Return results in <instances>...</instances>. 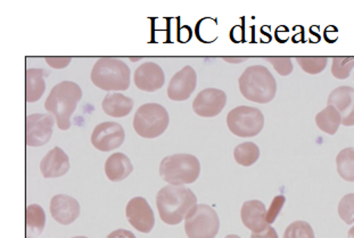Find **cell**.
<instances>
[{
	"instance_id": "1",
	"label": "cell",
	"mask_w": 354,
	"mask_h": 238,
	"mask_svg": "<svg viewBox=\"0 0 354 238\" xmlns=\"http://www.w3.org/2000/svg\"><path fill=\"white\" fill-rule=\"evenodd\" d=\"M195 205H197L196 195L185 186L168 185L156 196L158 213L167 225H179Z\"/></svg>"
},
{
	"instance_id": "2",
	"label": "cell",
	"mask_w": 354,
	"mask_h": 238,
	"mask_svg": "<svg viewBox=\"0 0 354 238\" xmlns=\"http://www.w3.org/2000/svg\"><path fill=\"white\" fill-rule=\"evenodd\" d=\"M82 98V91L73 81H62L53 88L45 102L46 111L54 118L58 128L68 130L71 116Z\"/></svg>"
},
{
	"instance_id": "3",
	"label": "cell",
	"mask_w": 354,
	"mask_h": 238,
	"mask_svg": "<svg viewBox=\"0 0 354 238\" xmlns=\"http://www.w3.org/2000/svg\"><path fill=\"white\" fill-rule=\"evenodd\" d=\"M239 91L250 102L258 104L270 103L277 93V81L262 65L248 66L239 80Z\"/></svg>"
},
{
	"instance_id": "4",
	"label": "cell",
	"mask_w": 354,
	"mask_h": 238,
	"mask_svg": "<svg viewBox=\"0 0 354 238\" xmlns=\"http://www.w3.org/2000/svg\"><path fill=\"white\" fill-rule=\"evenodd\" d=\"M131 71L119 58L102 57L93 65L91 79L102 91H124L130 87Z\"/></svg>"
},
{
	"instance_id": "5",
	"label": "cell",
	"mask_w": 354,
	"mask_h": 238,
	"mask_svg": "<svg viewBox=\"0 0 354 238\" xmlns=\"http://www.w3.org/2000/svg\"><path fill=\"white\" fill-rule=\"evenodd\" d=\"M200 174V161L192 154L170 155L163 158L160 165L162 179L176 186L195 183Z\"/></svg>"
},
{
	"instance_id": "6",
	"label": "cell",
	"mask_w": 354,
	"mask_h": 238,
	"mask_svg": "<svg viewBox=\"0 0 354 238\" xmlns=\"http://www.w3.org/2000/svg\"><path fill=\"white\" fill-rule=\"evenodd\" d=\"M169 113L160 104H144L139 107L133 118V128L142 138H158L168 129Z\"/></svg>"
},
{
	"instance_id": "7",
	"label": "cell",
	"mask_w": 354,
	"mask_h": 238,
	"mask_svg": "<svg viewBox=\"0 0 354 238\" xmlns=\"http://www.w3.org/2000/svg\"><path fill=\"white\" fill-rule=\"evenodd\" d=\"M220 219L216 210L207 204H197L185 219V232L188 238H216Z\"/></svg>"
},
{
	"instance_id": "8",
	"label": "cell",
	"mask_w": 354,
	"mask_h": 238,
	"mask_svg": "<svg viewBox=\"0 0 354 238\" xmlns=\"http://www.w3.org/2000/svg\"><path fill=\"white\" fill-rule=\"evenodd\" d=\"M227 125L234 135L241 138H250L262 131L264 116L257 107H239L228 113Z\"/></svg>"
},
{
	"instance_id": "9",
	"label": "cell",
	"mask_w": 354,
	"mask_h": 238,
	"mask_svg": "<svg viewBox=\"0 0 354 238\" xmlns=\"http://www.w3.org/2000/svg\"><path fill=\"white\" fill-rule=\"evenodd\" d=\"M55 118L50 114L36 113L26 116V145L30 147H40L50 140Z\"/></svg>"
},
{
	"instance_id": "10",
	"label": "cell",
	"mask_w": 354,
	"mask_h": 238,
	"mask_svg": "<svg viewBox=\"0 0 354 238\" xmlns=\"http://www.w3.org/2000/svg\"><path fill=\"white\" fill-rule=\"evenodd\" d=\"M126 138L123 127L118 122H103L95 127L91 144L100 152H111L122 145Z\"/></svg>"
},
{
	"instance_id": "11",
	"label": "cell",
	"mask_w": 354,
	"mask_h": 238,
	"mask_svg": "<svg viewBox=\"0 0 354 238\" xmlns=\"http://www.w3.org/2000/svg\"><path fill=\"white\" fill-rule=\"evenodd\" d=\"M127 219L138 232L149 234L154 228V212L144 197H133L127 204Z\"/></svg>"
},
{
	"instance_id": "12",
	"label": "cell",
	"mask_w": 354,
	"mask_h": 238,
	"mask_svg": "<svg viewBox=\"0 0 354 238\" xmlns=\"http://www.w3.org/2000/svg\"><path fill=\"white\" fill-rule=\"evenodd\" d=\"M227 103L225 91L216 88H207L198 93L193 102V110L197 116L213 118L219 116Z\"/></svg>"
},
{
	"instance_id": "13",
	"label": "cell",
	"mask_w": 354,
	"mask_h": 238,
	"mask_svg": "<svg viewBox=\"0 0 354 238\" xmlns=\"http://www.w3.org/2000/svg\"><path fill=\"white\" fill-rule=\"evenodd\" d=\"M197 74L192 66H185L174 74L168 87V96L174 102L188 100L196 89Z\"/></svg>"
},
{
	"instance_id": "14",
	"label": "cell",
	"mask_w": 354,
	"mask_h": 238,
	"mask_svg": "<svg viewBox=\"0 0 354 238\" xmlns=\"http://www.w3.org/2000/svg\"><path fill=\"white\" fill-rule=\"evenodd\" d=\"M136 87L142 91L154 93L161 89L165 84V72L154 62H145L139 65L133 74Z\"/></svg>"
},
{
	"instance_id": "15",
	"label": "cell",
	"mask_w": 354,
	"mask_h": 238,
	"mask_svg": "<svg viewBox=\"0 0 354 238\" xmlns=\"http://www.w3.org/2000/svg\"><path fill=\"white\" fill-rule=\"evenodd\" d=\"M327 105L337 109L343 126H354V88L348 86L336 88L329 95Z\"/></svg>"
},
{
	"instance_id": "16",
	"label": "cell",
	"mask_w": 354,
	"mask_h": 238,
	"mask_svg": "<svg viewBox=\"0 0 354 238\" xmlns=\"http://www.w3.org/2000/svg\"><path fill=\"white\" fill-rule=\"evenodd\" d=\"M50 213L58 223L71 225L80 216V204L73 197L58 194L50 201Z\"/></svg>"
},
{
	"instance_id": "17",
	"label": "cell",
	"mask_w": 354,
	"mask_h": 238,
	"mask_svg": "<svg viewBox=\"0 0 354 238\" xmlns=\"http://www.w3.org/2000/svg\"><path fill=\"white\" fill-rule=\"evenodd\" d=\"M242 221L252 232H261L269 227L267 222V209L261 201L252 200L245 202L241 211Z\"/></svg>"
},
{
	"instance_id": "18",
	"label": "cell",
	"mask_w": 354,
	"mask_h": 238,
	"mask_svg": "<svg viewBox=\"0 0 354 238\" xmlns=\"http://www.w3.org/2000/svg\"><path fill=\"white\" fill-rule=\"evenodd\" d=\"M70 170V160L61 147H54L45 155L40 163L42 176L47 178L63 177Z\"/></svg>"
},
{
	"instance_id": "19",
	"label": "cell",
	"mask_w": 354,
	"mask_h": 238,
	"mask_svg": "<svg viewBox=\"0 0 354 238\" xmlns=\"http://www.w3.org/2000/svg\"><path fill=\"white\" fill-rule=\"evenodd\" d=\"M133 171L130 158L123 153H114L105 162V174L111 181H122Z\"/></svg>"
},
{
	"instance_id": "20",
	"label": "cell",
	"mask_w": 354,
	"mask_h": 238,
	"mask_svg": "<svg viewBox=\"0 0 354 238\" xmlns=\"http://www.w3.org/2000/svg\"><path fill=\"white\" fill-rule=\"evenodd\" d=\"M102 107L107 116L112 118H124L131 113L133 100L121 93H109L104 98Z\"/></svg>"
},
{
	"instance_id": "21",
	"label": "cell",
	"mask_w": 354,
	"mask_h": 238,
	"mask_svg": "<svg viewBox=\"0 0 354 238\" xmlns=\"http://www.w3.org/2000/svg\"><path fill=\"white\" fill-rule=\"evenodd\" d=\"M48 74L42 68L26 70V98L28 103H35L41 98L46 89L44 77H47Z\"/></svg>"
},
{
	"instance_id": "22",
	"label": "cell",
	"mask_w": 354,
	"mask_h": 238,
	"mask_svg": "<svg viewBox=\"0 0 354 238\" xmlns=\"http://www.w3.org/2000/svg\"><path fill=\"white\" fill-rule=\"evenodd\" d=\"M317 127L328 135H335L342 125V116L336 107L327 105L316 116Z\"/></svg>"
},
{
	"instance_id": "23",
	"label": "cell",
	"mask_w": 354,
	"mask_h": 238,
	"mask_svg": "<svg viewBox=\"0 0 354 238\" xmlns=\"http://www.w3.org/2000/svg\"><path fill=\"white\" fill-rule=\"evenodd\" d=\"M234 158L239 165L251 167L254 165L255 162H258L259 158H260V148L254 143H243V144L236 146Z\"/></svg>"
},
{
	"instance_id": "24",
	"label": "cell",
	"mask_w": 354,
	"mask_h": 238,
	"mask_svg": "<svg viewBox=\"0 0 354 238\" xmlns=\"http://www.w3.org/2000/svg\"><path fill=\"white\" fill-rule=\"evenodd\" d=\"M337 172L344 181L354 183V147L342 149L336 158Z\"/></svg>"
},
{
	"instance_id": "25",
	"label": "cell",
	"mask_w": 354,
	"mask_h": 238,
	"mask_svg": "<svg viewBox=\"0 0 354 238\" xmlns=\"http://www.w3.org/2000/svg\"><path fill=\"white\" fill-rule=\"evenodd\" d=\"M26 227L36 235H40L46 225L45 211L38 204H31L26 206Z\"/></svg>"
},
{
	"instance_id": "26",
	"label": "cell",
	"mask_w": 354,
	"mask_h": 238,
	"mask_svg": "<svg viewBox=\"0 0 354 238\" xmlns=\"http://www.w3.org/2000/svg\"><path fill=\"white\" fill-rule=\"evenodd\" d=\"M297 62L303 71L316 75L325 70L327 63H328V58L322 57V56L320 57L303 56V57H297Z\"/></svg>"
},
{
	"instance_id": "27",
	"label": "cell",
	"mask_w": 354,
	"mask_h": 238,
	"mask_svg": "<svg viewBox=\"0 0 354 238\" xmlns=\"http://www.w3.org/2000/svg\"><path fill=\"white\" fill-rule=\"evenodd\" d=\"M354 68V57L333 58L332 73L336 79L345 80L350 77Z\"/></svg>"
},
{
	"instance_id": "28",
	"label": "cell",
	"mask_w": 354,
	"mask_h": 238,
	"mask_svg": "<svg viewBox=\"0 0 354 238\" xmlns=\"http://www.w3.org/2000/svg\"><path fill=\"white\" fill-rule=\"evenodd\" d=\"M283 238H315V232L306 221H294L283 232Z\"/></svg>"
},
{
	"instance_id": "29",
	"label": "cell",
	"mask_w": 354,
	"mask_h": 238,
	"mask_svg": "<svg viewBox=\"0 0 354 238\" xmlns=\"http://www.w3.org/2000/svg\"><path fill=\"white\" fill-rule=\"evenodd\" d=\"M338 214L345 223H354V194H348L342 199L338 204Z\"/></svg>"
},
{
	"instance_id": "30",
	"label": "cell",
	"mask_w": 354,
	"mask_h": 238,
	"mask_svg": "<svg viewBox=\"0 0 354 238\" xmlns=\"http://www.w3.org/2000/svg\"><path fill=\"white\" fill-rule=\"evenodd\" d=\"M267 60L283 77H287L293 72V62L290 57H269Z\"/></svg>"
},
{
	"instance_id": "31",
	"label": "cell",
	"mask_w": 354,
	"mask_h": 238,
	"mask_svg": "<svg viewBox=\"0 0 354 238\" xmlns=\"http://www.w3.org/2000/svg\"><path fill=\"white\" fill-rule=\"evenodd\" d=\"M286 202V199L283 195L274 197L271 203L270 208L267 210V222L269 225L274 223V220L277 219L278 214L283 209V204Z\"/></svg>"
},
{
	"instance_id": "32",
	"label": "cell",
	"mask_w": 354,
	"mask_h": 238,
	"mask_svg": "<svg viewBox=\"0 0 354 238\" xmlns=\"http://www.w3.org/2000/svg\"><path fill=\"white\" fill-rule=\"evenodd\" d=\"M46 63L52 66L53 68H68L71 63V57H46Z\"/></svg>"
},
{
	"instance_id": "33",
	"label": "cell",
	"mask_w": 354,
	"mask_h": 238,
	"mask_svg": "<svg viewBox=\"0 0 354 238\" xmlns=\"http://www.w3.org/2000/svg\"><path fill=\"white\" fill-rule=\"evenodd\" d=\"M251 238H279L276 229L269 226L266 230L261 232H252Z\"/></svg>"
},
{
	"instance_id": "34",
	"label": "cell",
	"mask_w": 354,
	"mask_h": 238,
	"mask_svg": "<svg viewBox=\"0 0 354 238\" xmlns=\"http://www.w3.org/2000/svg\"><path fill=\"white\" fill-rule=\"evenodd\" d=\"M106 238H137L131 232L126 230V229H118L111 232L110 235Z\"/></svg>"
},
{
	"instance_id": "35",
	"label": "cell",
	"mask_w": 354,
	"mask_h": 238,
	"mask_svg": "<svg viewBox=\"0 0 354 238\" xmlns=\"http://www.w3.org/2000/svg\"><path fill=\"white\" fill-rule=\"evenodd\" d=\"M225 61L232 62V63L245 61V58H225Z\"/></svg>"
},
{
	"instance_id": "36",
	"label": "cell",
	"mask_w": 354,
	"mask_h": 238,
	"mask_svg": "<svg viewBox=\"0 0 354 238\" xmlns=\"http://www.w3.org/2000/svg\"><path fill=\"white\" fill-rule=\"evenodd\" d=\"M348 238H354V226L348 230Z\"/></svg>"
},
{
	"instance_id": "37",
	"label": "cell",
	"mask_w": 354,
	"mask_h": 238,
	"mask_svg": "<svg viewBox=\"0 0 354 238\" xmlns=\"http://www.w3.org/2000/svg\"><path fill=\"white\" fill-rule=\"evenodd\" d=\"M225 238H241L239 236L237 235H227L225 236Z\"/></svg>"
},
{
	"instance_id": "38",
	"label": "cell",
	"mask_w": 354,
	"mask_h": 238,
	"mask_svg": "<svg viewBox=\"0 0 354 238\" xmlns=\"http://www.w3.org/2000/svg\"><path fill=\"white\" fill-rule=\"evenodd\" d=\"M72 238H88V237H86V236H75V237H72Z\"/></svg>"
},
{
	"instance_id": "39",
	"label": "cell",
	"mask_w": 354,
	"mask_h": 238,
	"mask_svg": "<svg viewBox=\"0 0 354 238\" xmlns=\"http://www.w3.org/2000/svg\"><path fill=\"white\" fill-rule=\"evenodd\" d=\"M26 238H32V237H26Z\"/></svg>"
}]
</instances>
